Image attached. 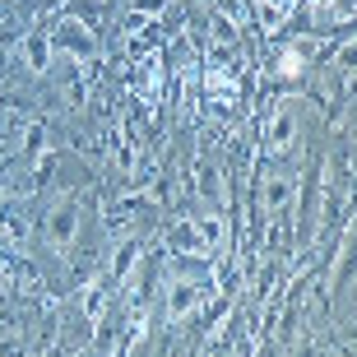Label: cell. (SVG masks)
Returning <instances> with one entry per match:
<instances>
[{"label": "cell", "instance_id": "obj_1", "mask_svg": "<svg viewBox=\"0 0 357 357\" xmlns=\"http://www.w3.org/2000/svg\"><path fill=\"white\" fill-rule=\"evenodd\" d=\"M70 228H75V214H70V209H61V214H56V223H51L56 246H65V241H70Z\"/></svg>", "mask_w": 357, "mask_h": 357}, {"label": "cell", "instance_id": "obj_2", "mask_svg": "<svg viewBox=\"0 0 357 357\" xmlns=\"http://www.w3.org/2000/svg\"><path fill=\"white\" fill-rule=\"evenodd\" d=\"M28 61L33 65H47V42H28Z\"/></svg>", "mask_w": 357, "mask_h": 357}, {"label": "cell", "instance_id": "obj_3", "mask_svg": "<svg viewBox=\"0 0 357 357\" xmlns=\"http://www.w3.org/2000/svg\"><path fill=\"white\" fill-rule=\"evenodd\" d=\"M288 130H293V116H279V125H274V144H288Z\"/></svg>", "mask_w": 357, "mask_h": 357}]
</instances>
